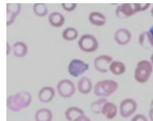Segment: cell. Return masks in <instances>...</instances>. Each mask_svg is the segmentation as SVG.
<instances>
[{
	"label": "cell",
	"mask_w": 153,
	"mask_h": 121,
	"mask_svg": "<svg viewBox=\"0 0 153 121\" xmlns=\"http://www.w3.org/2000/svg\"><path fill=\"white\" fill-rule=\"evenodd\" d=\"M32 100L31 94L27 91H22L8 97L7 107L12 112H20L23 109L27 108L31 104Z\"/></svg>",
	"instance_id": "obj_1"
},
{
	"label": "cell",
	"mask_w": 153,
	"mask_h": 121,
	"mask_svg": "<svg viewBox=\"0 0 153 121\" xmlns=\"http://www.w3.org/2000/svg\"><path fill=\"white\" fill-rule=\"evenodd\" d=\"M118 88L119 84L114 80H102L96 83L94 88V94L98 97H108L116 92Z\"/></svg>",
	"instance_id": "obj_2"
},
{
	"label": "cell",
	"mask_w": 153,
	"mask_h": 121,
	"mask_svg": "<svg viewBox=\"0 0 153 121\" xmlns=\"http://www.w3.org/2000/svg\"><path fill=\"white\" fill-rule=\"evenodd\" d=\"M78 45L82 51L87 53H93L99 48L97 38L89 34L82 36L78 42Z\"/></svg>",
	"instance_id": "obj_3"
},
{
	"label": "cell",
	"mask_w": 153,
	"mask_h": 121,
	"mask_svg": "<svg viewBox=\"0 0 153 121\" xmlns=\"http://www.w3.org/2000/svg\"><path fill=\"white\" fill-rule=\"evenodd\" d=\"M121 116L124 118H129L136 112L137 103L132 98H125L121 102L119 106Z\"/></svg>",
	"instance_id": "obj_4"
},
{
	"label": "cell",
	"mask_w": 153,
	"mask_h": 121,
	"mask_svg": "<svg viewBox=\"0 0 153 121\" xmlns=\"http://www.w3.org/2000/svg\"><path fill=\"white\" fill-rule=\"evenodd\" d=\"M57 93L62 97L67 98L71 97L75 93L76 88L73 82L69 79L61 80L56 86Z\"/></svg>",
	"instance_id": "obj_5"
},
{
	"label": "cell",
	"mask_w": 153,
	"mask_h": 121,
	"mask_svg": "<svg viewBox=\"0 0 153 121\" xmlns=\"http://www.w3.org/2000/svg\"><path fill=\"white\" fill-rule=\"evenodd\" d=\"M89 67V65L82 60L74 59L68 65V73L72 76L78 77L88 70Z\"/></svg>",
	"instance_id": "obj_6"
},
{
	"label": "cell",
	"mask_w": 153,
	"mask_h": 121,
	"mask_svg": "<svg viewBox=\"0 0 153 121\" xmlns=\"http://www.w3.org/2000/svg\"><path fill=\"white\" fill-rule=\"evenodd\" d=\"M113 61V57L107 55H102L95 58L94 66L96 70L102 73H106L109 71V66Z\"/></svg>",
	"instance_id": "obj_7"
},
{
	"label": "cell",
	"mask_w": 153,
	"mask_h": 121,
	"mask_svg": "<svg viewBox=\"0 0 153 121\" xmlns=\"http://www.w3.org/2000/svg\"><path fill=\"white\" fill-rule=\"evenodd\" d=\"M137 9V4L124 3L117 7L115 15L119 18H126L133 15Z\"/></svg>",
	"instance_id": "obj_8"
},
{
	"label": "cell",
	"mask_w": 153,
	"mask_h": 121,
	"mask_svg": "<svg viewBox=\"0 0 153 121\" xmlns=\"http://www.w3.org/2000/svg\"><path fill=\"white\" fill-rule=\"evenodd\" d=\"M21 10L20 3H7V26L12 25Z\"/></svg>",
	"instance_id": "obj_9"
},
{
	"label": "cell",
	"mask_w": 153,
	"mask_h": 121,
	"mask_svg": "<svg viewBox=\"0 0 153 121\" xmlns=\"http://www.w3.org/2000/svg\"><path fill=\"white\" fill-rule=\"evenodd\" d=\"M131 38V33L126 28L119 29L114 34L115 41L121 46L127 45L130 42Z\"/></svg>",
	"instance_id": "obj_10"
},
{
	"label": "cell",
	"mask_w": 153,
	"mask_h": 121,
	"mask_svg": "<svg viewBox=\"0 0 153 121\" xmlns=\"http://www.w3.org/2000/svg\"><path fill=\"white\" fill-rule=\"evenodd\" d=\"M143 63H140L137 68L135 69L134 73V77L135 80L139 82H145L147 81L149 77L151 72V69L148 67L147 65Z\"/></svg>",
	"instance_id": "obj_11"
},
{
	"label": "cell",
	"mask_w": 153,
	"mask_h": 121,
	"mask_svg": "<svg viewBox=\"0 0 153 121\" xmlns=\"http://www.w3.org/2000/svg\"><path fill=\"white\" fill-rule=\"evenodd\" d=\"M55 90L53 87L46 86L42 88L38 93V98L40 101L43 103H47L53 100L54 97Z\"/></svg>",
	"instance_id": "obj_12"
},
{
	"label": "cell",
	"mask_w": 153,
	"mask_h": 121,
	"mask_svg": "<svg viewBox=\"0 0 153 121\" xmlns=\"http://www.w3.org/2000/svg\"><path fill=\"white\" fill-rule=\"evenodd\" d=\"M118 113L117 106L111 102H106L104 103L101 114L108 120H112L116 117Z\"/></svg>",
	"instance_id": "obj_13"
},
{
	"label": "cell",
	"mask_w": 153,
	"mask_h": 121,
	"mask_svg": "<svg viewBox=\"0 0 153 121\" xmlns=\"http://www.w3.org/2000/svg\"><path fill=\"white\" fill-rule=\"evenodd\" d=\"M77 88L79 92L82 94H88L91 92L93 84L91 80L86 76L81 78L78 81Z\"/></svg>",
	"instance_id": "obj_14"
},
{
	"label": "cell",
	"mask_w": 153,
	"mask_h": 121,
	"mask_svg": "<svg viewBox=\"0 0 153 121\" xmlns=\"http://www.w3.org/2000/svg\"><path fill=\"white\" fill-rule=\"evenodd\" d=\"M88 20L91 24L97 27H102L106 22L105 16L99 12H92L89 14Z\"/></svg>",
	"instance_id": "obj_15"
},
{
	"label": "cell",
	"mask_w": 153,
	"mask_h": 121,
	"mask_svg": "<svg viewBox=\"0 0 153 121\" xmlns=\"http://www.w3.org/2000/svg\"><path fill=\"white\" fill-rule=\"evenodd\" d=\"M83 114H84V111L80 108L75 106L68 108L65 112V118L68 121H74L76 118Z\"/></svg>",
	"instance_id": "obj_16"
},
{
	"label": "cell",
	"mask_w": 153,
	"mask_h": 121,
	"mask_svg": "<svg viewBox=\"0 0 153 121\" xmlns=\"http://www.w3.org/2000/svg\"><path fill=\"white\" fill-rule=\"evenodd\" d=\"M53 118V113L51 110L47 108L38 109L35 114L36 121H52Z\"/></svg>",
	"instance_id": "obj_17"
},
{
	"label": "cell",
	"mask_w": 153,
	"mask_h": 121,
	"mask_svg": "<svg viewBox=\"0 0 153 121\" xmlns=\"http://www.w3.org/2000/svg\"><path fill=\"white\" fill-rule=\"evenodd\" d=\"M48 21L51 26L54 27L59 28L64 25L65 18L60 13L54 12L49 15Z\"/></svg>",
	"instance_id": "obj_18"
},
{
	"label": "cell",
	"mask_w": 153,
	"mask_h": 121,
	"mask_svg": "<svg viewBox=\"0 0 153 121\" xmlns=\"http://www.w3.org/2000/svg\"><path fill=\"white\" fill-rule=\"evenodd\" d=\"M13 51L14 55L16 57H24L27 53V47L24 42H17L13 45Z\"/></svg>",
	"instance_id": "obj_19"
},
{
	"label": "cell",
	"mask_w": 153,
	"mask_h": 121,
	"mask_svg": "<svg viewBox=\"0 0 153 121\" xmlns=\"http://www.w3.org/2000/svg\"><path fill=\"white\" fill-rule=\"evenodd\" d=\"M125 64L120 61H113L109 66V71L114 75L120 76L123 74L126 71Z\"/></svg>",
	"instance_id": "obj_20"
},
{
	"label": "cell",
	"mask_w": 153,
	"mask_h": 121,
	"mask_svg": "<svg viewBox=\"0 0 153 121\" xmlns=\"http://www.w3.org/2000/svg\"><path fill=\"white\" fill-rule=\"evenodd\" d=\"M79 36V33L76 29L69 27L64 30L62 33V38L68 41L75 40Z\"/></svg>",
	"instance_id": "obj_21"
},
{
	"label": "cell",
	"mask_w": 153,
	"mask_h": 121,
	"mask_svg": "<svg viewBox=\"0 0 153 121\" xmlns=\"http://www.w3.org/2000/svg\"><path fill=\"white\" fill-rule=\"evenodd\" d=\"M106 102H107V100L104 98H100L92 102L90 106L91 111L96 114H101L102 107L104 103Z\"/></svg>",
	"instance_id": "obj_22"
},
{
	"label": "cell",
	"mask_w": 153,
	"mask_h": 121,
	"mask_svg": "<svg viewBox=\"0 0 153 121\" xmlns=\"http://www.w3.org/2000/svg\"><path fill=\"white\" fill-rule=\"evenodd\" d=\"M35 14L39 17H43L47 15L48 9L47 6L43 3H35L33 7Z\"/></svg>",
	"instance_id": "obj_23"
},
{
	"label": "cell",
	"mask_w": 153,
	"mask_h": 121,
	"mask_svg": "<svg viewBox=\"0 0 153 121\" xmlns=\"http://www.w3.org/2000/svg\"><path fill=\"white\" fill-rule=\"evenodd\" d=\"M62 7L65 11L70 12L75 9L76 7V3H62Z\"/></svg>",
	"instance_id": "obj_24"
},
{
	"label": "cell",
	"mask_w": 153,
	"mask_h": 121,
	"mask_svg": "<svg viewBox=\"0 0 153 121\" xmlns=\"http://www.w3.org/2000/svg\"><path fill=\"white\" fill-rule=\"evenodd\" d=\"M131 121H148L146 116L142 114H138L135 115L131 119Z\"/></svg>",
	"instance_id": "obj_25"
},
{
	"label": "cell",
	"mask_w": 153,
	"mask_h": 121,
	"mask_svg": "<svg viewBox=\"0 0 153 121\" xmlns=\"http://www.w3.org/2000/svg\"><path fill=\"white\" fill-rule=\"evenodd\" d=\"M74 121H91L90 118L85 114L82 115L76 118Z\"/></svg>",
	"instance_id": "obj_26"
},
{
	"label": "cell",
	"mask_w": 153,
	"mask_h": 121,
	"mask_svg": "<svg viewBox=\"0 0 153 121\" xmlns=\"http://www.w3.org/2000/svg\"><path fill=\"white\" fill-rule=\"evenodd\" d=\"M149 116L150 121H153V108H150L149 111Z\"/></svg>",
	"instance_id": "obj_27"
},
{
	"label": "cell",
	"mask_w": 153,
	"mask_h": 121,
	"mask_svg": "<svg viewBox=\"0 0 153 121\" xmlns=\"http://www.w3.org/2000/svg\"><path fill=\"white\" fill-rule=\"evenodd\" d=\"M11 47L10 46L8 42L7 43V55L8 56L10 54V51H11Z\"/></svg>",
	"instance_id": "obj_28"
},
{
	"label": "cell",
	"mask_w": 153,
	"mask_h": 121,
	"mask_svg": "<svg viewBox=\"0 0 153 121\" xmlns=\"http://www.w3.org/2000/svg\"><path fill=\"white\" fill-rule=\"evenodd\" d=\"M149 33L151 35V37H152V41H153V25L150 27L149 30Z\"/></svg>",
	"instance_id": "obj_29"
},
{
	"label": "cell",
	"mask_w": 153,
	"mask_h": 121,
	"mask_svg": "<svg viewBox=\"0 0 153 121\" xmlns=\"http://www.w3.org/2000/svg\"><path fill=\"white\" fill-rule=\"evenodd\" d=\"M150 108H153V100L152 101V102H151Z\"/></svg>",
	"instance_id": "obj_30"
}]
</instances>
